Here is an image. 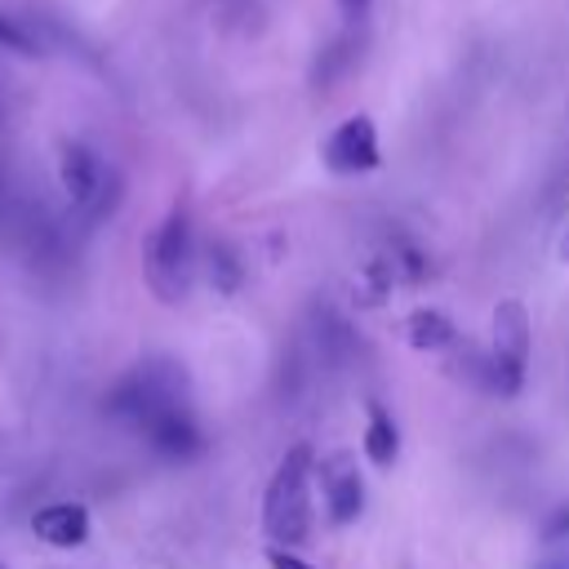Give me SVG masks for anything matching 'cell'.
Masks as SVG:
<instances>
[{
	"mask_svg": "<svg viewBox=\"0 0 569 569\" xmlns=\"http://www.w3.org/2000/svg\"><path fill=\"white\" fill-rule=\"evenodd\" d=\"M316 476H320V493H325V511L333 525H351L360 511H365V480H360V467H356V453L338 449L329 458L316 462Z\"/></svg>",
	"mask_w": 569,
	"mask_h": 569,
	"instance_id": "6",
	"label": "cell"
},
{
	"mask_svg": "<svg viewBox=\"0 0 569 569\" xmlns=\"http://www.w3.org/2000/svg\"><path fill=\"white\" fill-rule=\"evenodd\" d=\"M0 49H13V53H22V58H36V53H40L36 36H31L18 18H4V13H0Z\"/></svg>",
	"mask_w": 569,
	"mask_h": 569,
	"instance_id": "12",
	"label": "cell"
},
{
	"mask_svg": "<svg viewBox=\"0 0 569 569\" xmlns=\"http://www.w3.org/2000/svg\"><path fill=\"white\" fill-rule=\"evenodd\" d=\"M338 4H342V9H347V13H360V9H365V4H369V0H338Z\"/></svg>",
	"mask_w": 569,
	"mask_h": 569,
	"instance_id": "16",
	"label": "cell"
},
{
	"mask_svg": "<svg viewBox=\"0 0 569 569\" xmlns=\"http://www.w3.org/2000/svg\"><path fill=\"white\" fill-rule=\"evenodd\" d=\"M529 311L520 298H502L493 307V333H489V351H485V378L480 387L498 391V396H520L525 378H529Z\"/></svg>",
	"mask_w": 569,
	"mask_h": 569,
	"instance_id": "4",
	"label": "cell"
},
{
	"mask_svg": "<svg viewBox=\"0 0 569 569\" xmlns=\"http://www.w3.org/2000/svg\"><path fill=\"white\" fill-rule=\"evenodd\" d=\"M196 276V240H191V218L182 204H173L142 240V280L156 302L178 307L191 293Z\"/></svg>",
	"mask_w": 569,
	"mask_h": 569,
	"instance_id": "3",
	"label": "cell"
},
{
	"mask_svg": "<svg viewBox=\"0 0 569 569\" xmlns=\"http://www.w3.org/2000/svg\"><path fill=\"white\" fill-rule=\"evenodd\" d=\"M405 338H409V347L413 351H449V347H458V329H453V320L445 316V311H436V307H418L409 320H405Z\"/></svg>",
	"mask_w": 569,
	"mask_h": 569,
	"instance_id": "9",
	"label": "cell"
},
{
	"mask_svg": "<svg viewBox=\"0 0 569 569\" xmlns=\"http://www.w3.org/2000/svg\"><path fill=\"white\" fill-rule=\"evenodd\" d=\"M360 449H365V458H369L373 467H391V462L400 458V427H396V418H391L378 400H369V422H365Z\"/></svg>",
	"mask_w": 569,
	"mask_h": 569,
	"instance_id": "10",
	"label": "cell"
},
{
	"mask_svg": "<svg viewBox=\"0 0 569 569\" xmlns=\"http://www.w3.org/2000/svg\"><path fill=\"white\" fill-rule=\"evenodd\" d=\"M31 533L49 547H80L89 538V511L80 502H49L31 516Z\"/></svg>",
	"mask_w": 569,
	"mask_h": 569,
	"instance_id": "8",
	"label": "cell"
},
{
	"mask_svg": "<svg viewBox=\"0 0 569 569\" xmlns=\"http://www.w3.org/2000/svg\"><path fill=\"white\" fill-rule=\"evenodd\" d=\"M267 565H271V569H311L307 560L293 556V547H276V542L267 547Z\"/></svg>",
	"mask_w": 569,
	"mask_h": 569,
	"instance_id": "13",
	"label": "cell"
},
{
	"mask_svg": "<svg viewBox=\"0 0 569 569\" xmlns=\"http://www.w3.org/2000/svg\"><path fill=\"white\" fill-rule=\"evenodd\" d=\"M556 538H569V507L551 511L547 525H542V542H556Z\"/></svg>",
	"mask_w": 569,
	"mask_h": 569,
	"instance_id": "14",
	"label": "cell"
},
{
	"mask_svg": "<svg viewBox=\"0 0 569 569\" xmlns=\"http://www.w3.org/2000/svg\"><path fill=\"white\" fill-rule=\"evenodd\" d=\"M58 178H62V191L71 196V204H80V209H93L107 191V169H102L98 151L84 142L58 147Z\"/></svg>",
	"mask_w": 569,
	"mask_h": 569,
	"instance_id": "7",
	"label": "cell"
},
{
	"mask_svg": "<svg viewBox=\"0 0 569 569\" xmlns=\"http://www.w3.org/2000/svg\"><path fill=\"white\" fill-rule=\"evenodd\" d=\"M320 160L329 173L338 178H356V173H373L382 164V147H378V124L360 111V116H347L320 147Z\"/></svg>",
	"mask_w": 569,
	"mask_h": 569,
	"instance_id": "5",
	"label": "cell"
},
{
	"mask_svg": "<svg viewBox=\"0 0 569 569\" xmlns=\"http://www.w3.org/2000/svg\"><path fill=\"white\" fill-rule=\"evenodd\" d=\"M311 476H316V458L311 445H293L280 467L267 480L262 493V533L276 547H302L311 533Z\"/></svg>",
	"mask_w": 569,
	"mask_h": 569,
	"instance_id": "2",
	"label": "cell"
},
{
	"mask_svg": "<svg viewBox=\"0 0 569 569\" xmlns=\"http://www.w3.org/2000/svg\"><path fill=\"white\" fill-rule=\"evenodd\" d=\"M560 258H569V227H565V236H560Z\"/></svg>",
	"mask_w": 569,
	"mask_h": 569,
	"instance_id": "17",
	"label": "cell"
},
{
	"mask_svg": "<svg viewBox=\"0 0 569 569\" xmlns=\"http://www.w3.org/2000/svg\"><path fill=\"white\" fill-rule=\"evenodd\" d=\"M0 569H4V565H0Z\"/></svg>",
	"mask_w": 569,
	"mask_h": 569,
	"instance_id": "18",
	"label": "cell"
},
{
	"mask_svg": "<svg viewBox=\"0 0 569 569\" xmlns=\"http://www.w3.org/2000/svg\"><path fill=\"white\" fill-rule=\"evenodd\" d=\"M107 409L116 418H124L129 427H138L147 436V445L169 458V462H187L204 449L200 422L191 413V382L187 369L169 356H147L138 360L107 396Z\"/></svg>",
	"mask_w": 569,
	"mask_h": 569,
	"instance_id": "1",
	"label": "cell"
},
{
	"mask_svg": "<svg viewBox=\"0 0 569 569\" xmlns=\"http://www.w3.org/2000/svg\"><path fill=\"white\" fill-rule=\"evenodd\" d=\"M533 569H569V538H556V542H551V551H547Z\"/></svg>",
	"mask_w": 569,
	"mask_h": 569,
	"instance_id": "15",
	"label": "cell"
},
{
	"mask_svg": "<svg viewBox=\"0 0 569 569\" xmlns=\"http://www.w3.org/2000/svg\"><path fill=\"white\" fill-rule=\"evenodd\" d=\"M204 267H209V284H213L218 293H236L240 280H244L240 258H236L227 244H209V249H204Z\"/></svg>",
	"mask_w": 569,
	"mask_h": 569,
	"instance_id": "11",
	"label": "cell"
}]
</instances>
